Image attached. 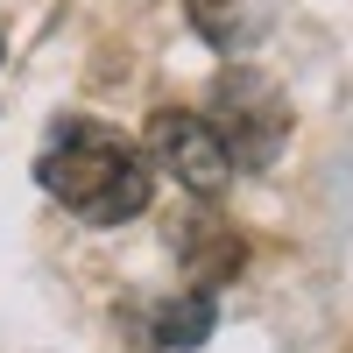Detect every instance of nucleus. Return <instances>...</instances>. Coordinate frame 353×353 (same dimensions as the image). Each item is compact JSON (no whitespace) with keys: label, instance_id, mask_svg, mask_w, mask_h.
Here are the masks:
<instances>
[{"label":"nucleus","instance_id":"obj_3","mask_svg":"<svg viewBox=\"0 0 353 353\" xmlns=\"http://www.w3.org/2000/svg\"><path fill=\"white\" fill-rule=\"evenodd\" d=\"M219 141H226V163L233 170H261L276 149H283V134H290V113L283 99L269 92V85H254V78H226L219 85Z\"/></svg>","mask_w":353,"mask_h":353},{"label":"nucleus","instance_id":"obj_5","mask_svg":"<svg viewBox=\"0 0 353 353\" xmlns=\"http://www.w3.org/2000/svg\"><path fill=\"white\" fill-rule=\"evenodd\" d=\"M191 14H198V36H205V43H233V36H241L233 0H191Z\"/></svg>","mask_w":353,"mask_h":353},{"label":"nucleus","instance_id":"obj_2","mask_svg":"<svg viewBox=\"0 0 353 353\" xmlns=\"http://www.w3.org/2000/svg\"><path fill=\"white\" fill-rule=\"evenodd\" d=\"M149 156H156L184 191H198V198H219V191L233 184L226 141H219L212 121H198V113H156V121H149Z\"/></svg>","mask_w":353,"mask_h":353},{"label":"nucleus","instance_id":"obj_1","mask_svg":"<svg viewBox=\"0 0 353 353\" xmlns=\"http://www.w3.org/2000/svg\"><path fill=\"white\" fill-rule=\"evenodd\" d=\"M36 176H43L50 198H64L71 212L92 219V226L134 219L141 205H149V191H156L149 156H141L134 141H121L113 128H99V121H64V134L50 141Z\"/></svg>","mask_w":353,"mask_h":353},{"label":"nucleus","instance_id":"obj_4","mask_svg":"<svg viewBox=\"0 0 353 353\" xmlns=\"http://www.w3.org/2000/svg\"><path fill=\"white\" fill-rule=\"evenodd\" d=\"M156 339H163L170 353L205 346V339H212V297H205V290H191V297H170L163 318H156Z\"/></svg>","mask_w":353,"mask_h":353}]
</instances>
